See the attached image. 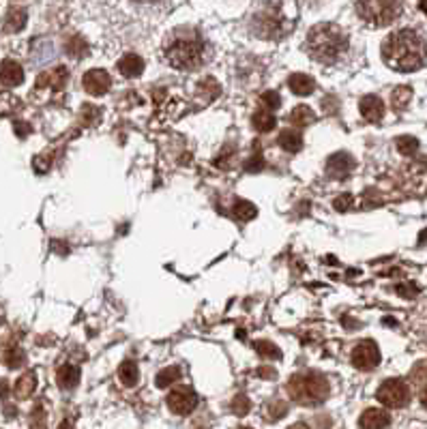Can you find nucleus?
I'll return each mask as SVG.
<instances>
[{
  "instance_id": "45",
  "label": "nucleus",
  "mask_w": 427,
  "mask_h": 429,
  "mask_svg": "<svg viewBox=\"0 0 427 429\" xmlns=\"http://www.w3.org/2000/svg\"><path fill=\"white\" fill-rule=\"evenodd\" d=\"M419 7H421V11L427 15V0H419Z\"/></svg>"
},
{
  "instance_id": "46",
  "label": "nucleus",
  "mask_w": 427,
  "mask_h": 429,
  "mask_svg": "<svg viewBox=\"0 0 427 429\" xmlns=\"http://www.w3.org/2000/svg\"><path fill=\"white\" fill-rule=\"evenodd\" d=\"M136 3H155V0H136Z\"/></svg>"
},
{
  "instance_id": "28",
  "label": "nucleus",
  "mask_w": 427,
  "mask_h": 429,
  "mask_svg": "<svg viewBox=\"0 0 427 429\" xmlns=\"http://www.w3.org/2000/svg\"><path fill=\"white\" fill-rule=\"evenodd\" d=\"M410 99H412V91L408 89V86H400V89H395L391 95V103L397 112H402L410 103Z\"/></svg>"
},
{
  "instance_id": "31",
  "label": "nucleus",
  "mask_w": 427,
  "mask_h": 429,
  "mask_svg": "<svg viewBox=\"0 0 427 429\" xmlns=\"http://www.w3.org/2000/svg\"><path fill=\"white\" fill-rule=\"evenodd\" d=\"M286 412H288V406L281 399H273L267 404V418L269 421H279L281 416H286Z\"/></svg>"
},
{
  "instance_id": "4",
  "label": "nucleus",
  "mask_w": 427,
  "mask_h": 429,
  "mask_svg": "<svg viewBox=\"0 0 427 429\" xmlns=\"http://www.w3.org/2000/svg\"><path fill=\"white\" fill-rule=\"evenodd\" d=\"M329 380L318 371H303L290 378L288 395L301 406H318L329 397Z\"/></svg>"
},
{
  "instance_id": "7",
  "label": "nucleus",
  "mask_w": 427,
  "mask_h": 429,
  "mask_svg": "<svg viewBox=\"0 0 427 429\" xmlns=\"http://www.w3.org/2000/svg\"><path fill=\"white\" fill-rule=\"evenodd\" d=\"M196 406H198V395L193 389H189V386H179V389H174L167 395V408L174 414L185 416V414L193 412Z\"/></svg>"
},
{
  "instance_id": "14",
  "label": "nucleus",
  "mask_w": 427,
  "mask_h": 429,
  "mask_svg": "<svg viewBox=\"0 0 427 429\" xmlns=\"http://www.w3.org/2000/svg\"><path fill=\"white\" fill-rule=\"evenodd\" d=\"M389 423H391L389 414L380 408H369L359 418L361 429H384V427H389Z\"/></svg>"
},
{
  "instance_id": "40",
  "label": "nucleus",
  "mask_w": 427,
  "mask_h": 429,
  "mask_svg": "<svg viewBox=\"0 0 427 429\" xmlns=\"http://www.w3.org/2000/svg\"><path fill=\"white\" fill-rule=\"evenodd\" d=\"M13 129H15L18 138H26V136L30 134V127H28L26 122H20V120H18V122L13 124Z\"/></svg>"
},
{
  "instance_id": "2",
  "label": "nucleus",
  "mask_w": 427,
  "mask_h": 429,
  "mask_svg": "<svg viewBox=\"0 0 427 429\" xmlns=\"http://www.w3.org/2000/svg\"><path fill=\"white\" fill-rule=\"evenodd\" d=\"M165 60L177 69H198L206 63V41L196 28H177L163 46Z\"/></svg>"
},
{
  "instance_id": "36",
  "label": "nucleus",
  "mask_w": 427,
  "mask_h": 429,
  "mask_svg": "<svg viewBox=\"0 0 427 429\" xmlns=\"http://www.w3.org/2000/svg\"><path fill=\"white\" fill-rule=\"evenodd\" d=\"M249 408H251V404H249V399H247L245 395H236V397L232 399V412H234L236 416H245V414L249 412Z\"/></svg>"
},
{
  "instance_id": "25",
  "label": "nucleus",
  "mask_w": 427,
  "mask_h": 429,
  "mask_svg": "<svg viewBox=\"0 0 427 429\" xmlns=\"http://www.w3.org/2000/svg\"><path fill=\"white\" fill-rule=\"evenodd\" d=\"M3 361H5L7 367L20 369L26 363V354H24V350L20 346H7L5 352H3Z\"/></svg>"
},
{
  "instance_id": "6",
  "label": "nucleus",
  "mask_w": 427,
  "mask_h": 429,
  "mask_svg": "<svg viewBox=\"0 0 427 429\" xmlns=\"http://www.w3.org/2000/svg\"><path fill=\"white\" fill-rule=\"evenodd\" d=\"M376 397L380 404L389 406V408H404L410 399V389L402 380H387L380 384Z\"/></svg>"
},
{
  "instance_id": "37",
  "label": "nucleus",
  "mask_w": 427,
  "mask_h": 429,
  "mask_svg": "<svg viewBox=\"0 0 427 429\" xmlns=\"http://www.w3.org/2000/svg\"><path fill=\"white\" fill-rule=\"evenodd\" d=\"M265 167V161H262V155H260V146H255V155L247 161L245 169L247 172H260Z\"/></svg>"
},
{
  "instance_id": "32",
  "label": "nucleus",
  "mask_w": 427,
  "mask_h": 429,
  "mask_svg": "<svg viewBox=\"0 0 427 429\" xmlns=\"http://www.w3.org/2000/svg\"><path fill=\"white\" fill-rule=\"evenodd\" d=\"M67 52H69V56L79 58V56H84V54L89 52V46H87V43H84V39H79V37H71V39L67 41Z\"/></svg>"
},
{
  "instance_id": "18",
  "label": "nucleus",
  "mask_w": 427,
  "mask_h": 429,
  "mask_svg": "<svg viewBox=\"0 0 427 429\" xmlns=\"http://www.w3.org/2000/svg\"><path fill=\"white\" fill-rule=\"evenodd\" d=\"M56 382H58L60 389L73 391L75 386L79 384V369H77L75 365H63V367H58V371H56Z\"/></svg>"
},
{
  "instance_id": "13",
  "label": "nucleus",
  "mask_w": 427,
  "mask_h": 429,
  "mask_svg": "<svg viewBox=\"0 0 427 429\" xmlns=\"http://www.w3.org/2000/svg\"><path fill=\"white\" fill-rule=\"evenodd\" d=\"M359 110H361L363 118L369 120V122H380L382 116H384V103L376 95H365L361 99V103H359Z\"/></svg>"
},
{
  "instance_id": "24",
  "label": "nucleus",
  "mask_w": 427,
  "mask_h": 429,
  "mask_svg": "<svg viewBox=\"0 0 427 429\" xmlns=\"http://www.w3.org/2000/svg\"><path fill=\"white\" fill-rule=\"evenodd\" d=\"M181 376H183L181 367H179V365H172V367H165V369H161V371L157 373L155 382H157L159 389H165V386H170V384L179 382V380H181Z\"/></svg>"
},
{
  "instance_id": "44",
  "label": "nucleus",
  "mask_w": 427,
  "mask_h": 429,
  "mask_svg": "<svg viewBox=\"0 0 427 429\" xmlns=\"http://www.w3.org/2000/svg\"><path fill=\"white\" fill-rule=\"evenodd\" d=\"M288 429H310V427H307L305 423H294V425H292V427H288Z\"/></svg>"
},
{
  "instance_id": "33",
  "label": "nucleus",
  "mask_w": 427,
  "mask_h": 429,
  "mask_svg": "<svg viewBox=\"0 0 427 429\" xmlns=\"http://www.w3.org/2000/svg\"><path fill=\"white\" fill-rule=\"evenodd\" d=\"M397 151L402 153V155H414L416 151H419V142H416V138H410V136H402V138H397Z\"/></svg>"
},
{
  "instance_id": "23",
  "label": "nucleus",
  "mask_w": 427,
  "mask_h": 429,
  "mask_svg": "<svg viewBox=\"0 0 427 429\" xmlns=\"http://www.w3.org/2000/svg\"><path fill=\"white\" fill-rule=\"evenodd\" d=\"M316 120V114L312 112V108H307V105H296L294 110H292V114H290V122L294 124V127H307V124H312Z\"/></svg>"
},
{
  "instance_id": "38",
  "label": "nucleus",
  "mask_w": 427,
  "mask_h": 429,
  "mask_svg": "<svg viewBox=\"0 0 427 429\" xmlns=\"http://www.w3.org/2000/svg\"><path fill=\"white\" fill-rule=\"evenodd\" d=\"M350 202H352V196L344 193L341 198H337V200H335V208H337V210H348Z\"/></svg>"
},
{
  "instance_id": "19",
  "label": "nucleus",
  "mask_w": 427,
  "mask_h": 429,
  "mask_svg": "<svg viewBox=\"0 0 427 429\" xmlns=\"http://www.w3.org/2000/svg\"><path fill=\"white\" fill-rule=\"evenodd\" d=\"M277 142L286 153H298L303 148V136L298 129H286V132H281Z\"/></svg>"
},
{
  "instance_id": "29",
  "label": "nucleus",
  "mask_w": 427,
  "mask_h": 429,
  "mask_svg": "<svg viewBox=\"0 0 427 429\" xmlns=\"http://www.w3.org/2000/svg\"><path fill=\"white\" fill-rule=\"evenodd\" d=\"M234 217L241 219V222L253 219V217H255V206H253L251 202H247V200H238V202L234 204Z\"/></svg>"
},
{
  "instance_id": "5",
  "label": "nucleus",
  "mask_w": 427,
  "mask_h": 429,
  "mask_svg": "<svg viewBox=\"0 0 427 429\" xmlns=\"http://www.w3.org/2000/svg\"><path fill=\"white\" fill-rule=\"evenodd\" d=\"M357 13L371 26H389L402 15V0H357Z\"/></svg>"
},
{
  "instance_id": "42",
  "label": "nucleus",
  "mask_w": 427,
  "mask_h": 429,
  "mask_svg": "<svg viewBox=\"0 0 427 429\" xmlns=\"http://www.w3.org/2000/svg\"><path fill=\"white\" fill-rule=\"evenodd\" d=\"M58 429H75V427H73V423H71L69 418H65V421L58 425Z\"/></svg>"
},
{
  "instance_id": "21",
  "label": "nucleus",
  "mask_w": 427,
  "mask_h": 429,
  "mask_svg": "<svg viewBox=\"0 0 427 429\" xmlns=\"http://www.w3.org/2000/svg\"><path fill=\"white\" fill-rule=\"evenodd\" d=\"M251 124H253V129L255 132H260V134H269V132H273L275 129V124H277V120H275V116L269 112V110H258L255 112L253 116H251Z\"/></svg>"
},
{
  "instance_id": "22",
  "label": "nucleus",
  "mask_w": 427,
  "mask_h": 429,
  "mask_svg": "<svg viewBox=\"0 0 427 429\" xmlns=\"http://www.w3.org/2000/svg\"><path fill=\"white\" fill-rule=\"evenodd\" d=\"M118 378L125 386H136L138 380H140V369L134 361H125L120 367H118Z\"/></svg>"
},
{
  "instance_id": "10",
  "label": "nucleus",
  "mask_w": 427,
  "mask_h": 429,
  "mask_svg": "<svg viewBox=\"0 0 427 429\" xmlns=\"http://www.w3.org/2000/svg\"><path fill=\"white\" fill-rule=\"evenodd\" d=\"M355 169V159L348 153L331 155L326 161V174L331 179H348V174Z\"/></svg>"
},
{
  "instance_id": "35",
  "label": "nucleus",
  "mask_w": 427,
  "mask_h": 429,
  "mask_svg": "<svg viewBox=\"0 0 427 429\" xmlns=\"http://www.w3.org/2000/svg\"><path fill=\"white\" fill-rule=\"evenodd\" d=\"M260 103H262L265 110H277L281 105V97L275 91H267V93H262Z\"/></svg>"
},
{
  "instance_id": "27",
  "label": "nucleus",
  "mask_w": 427,
  "mask_h": 429,
  "mask_svg": "<svg viewBox=\"0 0 427 429\" xmlns=\"http://www.w3.org/2000/svg\"><path fill=\"white\" fill-rule=\"evenodd\" d=\"M30 429H48V414H46V408L44 404H34L32 412H30V423H28Z\"/></svg>"
},
{
  "instance_id": "8",
  "label": "nucleus",
  "mask_w": 427,
  "mask_h": 429,
  "mask_svg": "<svg viewBox=\"0 0 427 429\" xmlns=\"http://www.w3.org/2000/svg\"><path fill=\"white\" fill-rule=\"evenodd\" d=\"M380 363V350L371 339L361 341L352 352V365L361 371H371Z\"/></svg>"
},
{
  "instance_id": "11",
  "label": "nucleus",
  "mask_w": 427,
  "mask_h": 429,
  "mask_svg": "<svg viewBox=\"0 0 427 429\" xmlns=\"http://www.w3.org/2000/svg\"><path fill=\"white\" fill-rule=\"evenodd\" d=\"M69 79V73L65 67H56V69H50L46 73H41L37 77V89H52V91H63L65 84Z\"/></svg>"
},
{
  "instance_id": "16",
  "label": "nucleus",
  "mask_w": 427,
  "mask_h": 429,
  "mask_svg": "<svg viewBox=\"0 0 427 429\" xmlns=\"http://www.w3.org/2000/svg\"><path fill=\"white\" fill-rule=\"evenodd\" d=\"M144 71V60L138 54H125L118 60V73L125 77H138Z\"/></svg>"
},
{
  "instance_id": "12",
  "label": "nucleus",
  "mask_w": 427,
  "mask_h": 429,
  "mask_svg": "<svg viewBox=\"0 0 427 429\" xmlns=\"http://www.w3.org/2000/svg\"><path fill=\"white\" fill-rule=\"evenodd\" d=\"M22 82H24V69L20 63H15L11 58L0 63V84L7 86V89H15Z\"/></svg>"
},
{
  "instance_id": "1",
  "label": "nucleus",
  "mask_w": 427,
  "mask_h": 429,
  "mask_svg": "<svg viewBox=\"0 0 427 429\" xmlns=\"http://www.w3.org/2000/svg\"><path fill=\"white\" fill-rule=\"evenodd\" d=\"M382 60L393 71L402 73L416 71L427 63V43L416 30L410 28L397 30L384 39Z\"/></svg>"
},
{
  "instance_id": "30",
  "label": "nucleus",
  "mask_w": 427,
  "mask_h": 429,
  "mask_svg": "<svg viewBox=\"0 0 427 429\" xmlns=\"http://www.w3.org/2000/svg\"><path fill=\"white\" fill-rule=\"evenodd\" d=\"M198 91H200V95H204L206 99H215L222 89H219V84L212 79V77H206V79H202V82L198 84Z\"/></svg>"
},
{
  "instance_id": "26",
  "label": "nucleus",
  "mask_w": 427,
  "mask_h": 429,
  "mask_svg": "<svg viewBox=\"0 0 427 429\" xmlns=\"http://www.w3.org/2000/svg\"><path fill=\"white\" fill-rule=\"evenodd\" d=\"M253 348H255V352H258L262 359H269V361H275V359H281V350L275 346V343H271V341H255L253 343Z\"/></svg>"
},
{
  "instance_id": "15",
  "label": "nucleus",
  "mask_w": 427,
  "mask_h": 429,
  "mask_svg": "<svg viewBox=\"0 0 427 429\" xmlns=\"http://www.w3.org/2000/svg\"><path fill=\"white\" fill-rule=\"evenodd\" d=\"M288 86H290V91L298 97H307L316 91V82L307 73H292L288 77Z\"/></svg>"
},
{
  "instance_id": "17",
  "label": "nucleus",
  "mask_w": 427,
  "mask_h": 429,
  "mask_svg": "<svg viewBox=\"0 0 427 429\" xmlns=\"http://www.w3.org/2000/svg\"><path fill=\"white\" fill-rule=\"evenodd\" d=\"M26 22H28L26 9H22V7H11V9L7 11L5 20H3V28H5V32H20V30L26 26Z\"/></svg>"
},
{
  "instance_id": "41",
  "label": "nucleus",
  "mask_w": 427,
  "mask_h": 429,
  "mask_svg": "<svg viewBox=\"0 0 427 429\" xmlns=\"http://www.w3.org/2000/svg\"><path fill=\"white\" fill-rule=\"evenodd\" d=\"M7 395H9V382L0 380V399H7Z\"/></svg>"
},
{
  "instance_id": "20",
  "label": "nucleus",
  "mask_w": 427,
  "mask_h": 429,
  "mask_svg": "<svg viewBox=\"0 0 427 429\" xmlns=\"http://www.w3.org/2000/svg\"><path fill=\"white\" fill-rule=\"evenodd\" d=\"M34 389H37V376L32 371H26V373H22L18 378L13 393H15L18 399H28L34 393Z\"/></svg>"
},
{
  "instance_id": "39",
  "label": "nucleus",
  "mask_w": 427,
  "mask_h": 429,
  "mask_svg": "<svg viewBox=\"0 0 427 429\" xmlns=\"http://www.w3.org/2000/svg\"><path fill=\"white\" fill-rule=\"evenodd\" d=\"M412 378L419 380V382L427 380V363H419L416 369H414V373H412Z\"/></svg>"
},
{
  "instance_id": "3",
  "label": "nucleus",
  "mask_w": 427,
  "mask_h": 429,
  "mask_svg": "<svg viewBox=\"0 0 427 429\" xmlns=\"http://www.w3.org/2000/svg\"><path fill=\"white\" fill-rule=\"evenodd\" d=\"M307 52L322 65H333L348 52V34L337 24H316L307 34Z\"/></svg>"
},
{
  "instance_id": "43",
  "label": "nucleus",
  "mask_w": 427,
  "mask_h": 429,
  "mask_svg": "<svg viewBox=\"0 0 427 429\" xmlns=\"http://www.w3.org/2000/svg\"><path fill=\"white\" fill-rule=\"evenodd\" d=\"M421 404H423V406L427 408V384H425V389L421 391Z\"/></svg>"
},
{
  "instance_id": "34",
  "label": "nucleus",
  "mask_w": 427,
  "mask_h": 429,
  "mask_svg": "<svg viewBox=\"0 0 427 429\" xmlns=\"http://www.w3.org/2000/svg\"><path fill=\"white\" fill-rule=\"evenodd\" d=\"M20 108V99H15L13 95L9 93H3L0 95V114H11Z\"/></svg>"
},
{
  "instance_id": "47",
  "label": "nucleus",
  "mask_w": 427,
  "mask_h": 429,
  "mask_svg": "<svg viewBox=\"0 0 427 429\" xmlns=\"http://www.w3.org/2000/svg\"><path fill=\"white\" fill-rule=\"evenodd\" d=\"M243 429H249V427H243Z\"/></svg>"
},
{
  "instance_id": "9",
  "label": "nucleus",
  "mask_w": 427,
  "mask_h": 429,
  "mask_svg": "<svg viewBox=\"0 0 427 429\" xmlns=\"http://www.w3.org/2000/svg\"><path fill=\"white\" fill-rule=\"evenodd\" d=\"M84 91H87L89 95H95V97H101L110 91V86H112V77L108 71L103 69H91L84 73Z\"/></svg>"
}]
</instances>
